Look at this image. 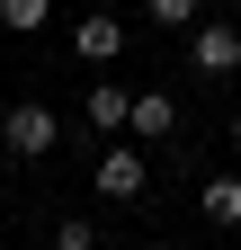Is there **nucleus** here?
Returning a JSON list of instances; mask_svg holds the SVG:
<instances>
[{
  "mask_svg": "<svg viewBox=\"0 0 241 250\" xmlns=\"http://www.w3.org/2000/svg\"><path fill=\"white\" fill-rule=\"evenodd\" d=\"M54 143H63V125H54V107H36V99H18L9 116H0V152H18V161H45Z\"/></svg>",
  "mask_w": 241,
  "mask_h": 250,
  "instance_id": "1",
  "label": "nucleus"
},
{
  "mask_svg": "<svg viewBox=\"0 0 241 250\" xmlns=\"http://www.w3.org/2000/svg\"><path fill=\"white\" fill-rule=\"evenodd\" d=\"M188 72H205V81L241 72V27H232V18H205V27H188Z\"/></svg>",
  "mask_w": 241,
  "mask_h": 250,
  "instance_id": "2",
  "label": "nucleus"
},
{
  "mask_svg": "<svg viewBox=\"0 0 241 250\" xmlns=\"http://www.w3.org/2000/svg\"><path fill=\"white\" fill-rule=\"evenodd\" d=\"M143 179H152V170H143V152H134V143H107V152H99V197H107V206H134V197H143Z\"/></svg>",
  "mask_w": 241,
  "mask_h": 250,
  "instance_id": "3",
  "label": "nucleus"
},
{
  "mask_svg": "<svg viewBox=\"0 0 241 250\" xmlns=\"http://www.w3.org/2000/svg\"><path fill=\"white\" fill-rule=\"evenodd\" d=\"M89 125H99V134H125V125H134V89H116V81H99V89H89Z\"/></svg>",
  "mask_w": 241,
  "mask_h": 250,
  "instance_id": "4",
  "label": "nucleus"
},
{
  "mask_svg": "<svg viewBox=\"0 0 241 250\" xmlns=\"http://www.w3.org/2000/svg\"><path fill=\"white\" fill-rule=\"evenodd\" d=\"M170 125H179V99H170V89H134V125H125V134H143V143H161Z\"/></svg>",
  "mask_w": 241,
  "mask_h": 250,
  "instance_id": "5",
  "label": "nucleus"
},
{
  "mask_svg": "<svg viewBox=\"0 0 241 250\" xmlns=\"http://www.w3.org/2000/svg\"><path fill=\"white\" fill-rule=\"evenodd\" d=\"M72 45H80V62H107V54H116V45H125V27H116V18H107V9H89V18H80V27H72Z\"/></svg>",
  "mask_w": 241,
  "mask_h": 250,
  "instance_id": "6",
  "label": "nucleus"
},
{
  "mask_svg": "<svg viewBox=\"0 0 241 250\" xmlns=\"http://www.w3.org/2000/svg\"><path fill=\"white\" fill-rule=\"evenodd\" d=\"M143 18H152V27H179V36H188V27H205V0H143Z\"/></svg>",
  "mask_w": 241,
  "mask_h": 250,
  "instance_id": "7",
  "label": "nucleus"
},
{
  "mask_svg": "<svg viewBox=\"0 0 241 250\" xmlns=\"http://www.w3.org/2000/svg\"><path fill=\"white\" fill-rule=\"evenodd\" d=\"M205 224H241V179H205Z\"/></svg>",
  "mask_w": 241,
  "mask_h": 250,
  "instance_id": "8",
  "label": "nucleus"
},
{
  "mask_svg": "<svg viewBox=\"0 0 241 250\" xmlns=\"http://www.w3.org/2000/svg\"><path fill=\"white\" fill-rule=\"evenodd\" d=\"M45 18H54V0H0V27H18V36H36Z\"/></svg>",
  "mask_w": 241,
  "mask_h": 250,
  "instance_id": "9",
  "label": "nucleus"
},
{
  "mask_svg": "<svg viewBox=\"0 0 241 250\" xmlns=\"http://www.w3.org/2000/svg\"><path fill=\"white\" fill-rule=\"evenodd\" d=\"M54 250H99V224H89V214H63V224H54Z\"/></svg>",
  "mask_w": 241,
  "mask_h": 250,
  "instance_id": "10",
  "label": "nucleus"
},
{
  "mask_svg": "<svg viewBox=\"0 0 241 250\" xmlns=\"http://www.w3.org/2000/svg\"><path fill=\"white\" fill-rule=\"evenodd\" d=\"M232 143H241V116H232Z\"/></svg>",
  "mask_w": 241,
  "mask_h": 250,
  "instance_id": "11",
  "label": "nucleus"
},
{
  "mask_svg": "<svg viewBox=\"0 0 241 250\" xmlns=\"http://www.w3.org/2000/svg\"><path fill=\"white\" fill-rule=\"evenodd\" d=\"M143 250H170V241H143Z\"/></svg>",
  "mask_w": 241,
  "mask_h": 250,
  "instance_id": "12",
  "label": "nucleus"
}]
</instances>
